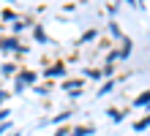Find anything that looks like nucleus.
Masks as SVG:
<instances>
[{"instance_id": "f257e3e1", "label": "nucleus", "mask_w": 150, "mask_h": 136, "mask_svg": "<svg viewBox=\"0 0 150 136\" xmlns=\"http://www.w3.org/2000/svg\"><path fill=\"white\" fill-rule=\"evenodd\" d=\"M134 104H137V106H142V104H150V90H147V93H142V95H139Z\"/></svg>"}, {"instance_id": "f03ea898", "label": "nucleus", "mask_w": 150, "mask_h": 136, "mask_svg": "<svg viewBox=\"0 0 150 136\" xmlns=\"http://www.w3.org/2000/svg\"><path fill=\"white\" fill-rule=\"evenodd\" d=\"M47 76H63V68H52V71H47Z\"/></svg>"}]
</instances>
